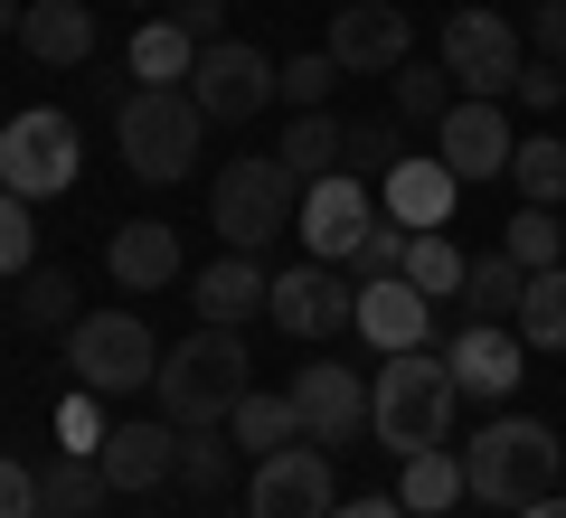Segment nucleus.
<instances>
[{
  "mask_svg": "<svg viewBox=\"0 0 566 518\" xmlns=\"http://www.w3.org/2000/svg\"><path fill=\"white\" fill-rule=\"evenodd\" d=\"M453 405H463L453 368L434 359V349H397V359L368 378V434H378L397 462H406V453H444Z\"/></svg>",
  "mask_w": 566,
  "mask_h": 518,
  "instance_id": "f257e3e1",
  "label": "nucleus"
},
{
  "mask_svg": "<svg viewBox=\"0 0 566 518\" xmlns=\"http://www.w3.org/2000/svg\"><path fill=\"white\" fill-rule=\"evenodd\" d=\"M557 480H566V434H547L538 415H491L472 434V453H463V490L491 499V509H510V518L528 499H547Z\"/></svg>",
  "mask_w": 566,
  "mask_h": 518,
  "instance_id": "f03ea898",
  "label": "nucleus"
},
{
  "mask_svg": "<svg viewBox=\"0 0 566 518\" xmlns=\"http://www.w3.org/2000/svg\"><path fill=\"white\" fill-rule=\"evenodd\" d=\"M199 133L208 114L189 104V85H133V95H114V141H123V170L151 189L189 180L199 170Z\"/></svg>",
  "mask_w": 566,
  "mask_h": 518,
  "instance_id": "7ed1b4c3",
  "label": "nucleus"
},
{
  "mask_svg": "<svg viewBox=\"0 0 566 518\" xmlns=\"http://www.w3.org/2000/svg\"><path fill=\"white\" fill-rule=\"evenodd\" d=\"M245 378H255V368H245V339L237 330H218V320H199V330L189 339H170V359H161V405H170V424H227L237 415V397H245Z\"/></svg>",
  "mask_w": 566,
  "mask_h": 518,
  "instance_id": "20e7f679",
  "label": "nucleus"
},
{
  "mask_svg": "<svg viewBox=\"0 0 566 518\" xmlns=\"http://www.w3.org/2000/svg\"><path fill=\"white\" fill-rule=\"evenodd\" d=\"M293 208H303V180L283 170V151H237L208 189V226L237 255H264L274 236H293Z\"/></svg>",
  "mask_w": 566,
  "mask_h": 518,
  "instance_id": "39448f33",
  "label": "nucleus"
},
{
  "mask_svg": "<svg viewBox=\"0 0 566 518\" xmlns=\"http://www.w3.org/2000/svg\"><path fill=\"white\" fill-rule=\"evenodd\" d=\"M66 368H76L85 397H133V387L161 378V339L142 311H85L66 330Z\"/></svg>",
  "mask_w": 566,
  "mask_h": 518,
  "instance_id": "423d86ee",
  "label": "nucleus"
},
{
  "mask_svg": "<svg viewBox=\"0 0 566 518\" xmlns=\"http://www.w3.org/2000/svg\"><path fill=\"white\" fill-rule=\"evenodd\" d=\"M0 189L10 199H57V189H76V123L48 114V104H29V114L0 123Z\"/></svg>",
  "mask_w": 566,
  "mask_h": 518,
  "instance_id": "0eeeda50",
  "label": "nucleus"
},
{
  "mask_svg": "<svg viewBox=\"0 0 566 518\" xmlns=\"http://www.w3.org/2000/svg\"><path fill=\"white\" fill-rule=\"evenodd\" d=\"M368 226H378V199H368L359 170H322V180H303L293 236H303V255H312V264H349Z\"/></svg>",
  "mask_w": 566,
  "mask_h": 518,
  "instance_id": "6e6552de",
  "label": "nucleus"
},
{
  "mask_svg": "<svg viewBox=\"0 0 566 518\" xmlns=\"http://www.w3.org/2000/svg\"><path fill=\"white\" fill-rule=\"evenodd\" d=\"M520 29L501 20V10H453L444 20V76L463 85V95H482V104H501L510 85H520Z\"/></svg>",
  "mask_w": 566,
  "mask_h": 518,
  "instance_id": "1a4fd4ad",
  "label": "nucleus"
},
{
  "mask_svg": "<svg viewBox=\"0 0 566 518\" xmlns=\"http://www.w3.org/2000/svg\"><path fill=\"white\" fill-rule=\"evenodd\" d=\"M264 320H274V330H293V339L359 330V274H349V264H293V274H274Z\"/></svg>",
  "mask_w": 566,
  "mask_h": 518,
  "instance_id": "9d476101",
  "label": "nucleus"
},
{
  "mask_svg": "<svg viewBox=\"0 0 566 518\" xmlns=\"http://www.w3.org/2000/svg\"><path fill=\"white\" fill-rule=\"evenodd\" d=\"M340 490H331V453L322 443H283L245 472V518H331Z\"/></svg>",
  "mask_w": 566,
  "mask_h": 518,
  "instance_id": "9b49d317",
  "label": "nucleus"
},
{
  "mask_svg": "<svg viewBox=\"0 0 566 518\" xmlns=\"http://www.w3.org/2000/svg\"><path fill=\"white\" fill-rule=\"evenodd\" d=\"M274 76H283V66L264 57V47L218 39V47H199V66H189V104H199L208 123H245V114L274 104Z\"/></svg>",
  "mask_w": 566,
  "mask_h": 518,
  "instance_id": "f8f14e48",
  "label": "nucleus"
},
{
  "mask_svg": "<svg viewBox=\"0 0 566 518\" xmlns=\"http://www.w3.org/2000/svg\"><path fill=\"white\" fill-rule=\"evenodd\" d=\"M322 47H331V66H340V76H397V66L416 57V29H406L397 0H340Z\"/></svg>",
  "mask_w": 566,
  "mask_h": 518,
  "instance_id": "ddd939ff",
  "label": "nucleus"
},
{
  "mask_svg": "<svg viewBox=\"0 0 566 518\" xmlns=\"http://www.w3.org/2000/svg\"><path fill=\"white\" fill-rule=\"evenodd\" d=\"M283 397H293V415H303V443H322V453H340V443L368 434V378H349L340 359H312Z\"/></svg>",
  "mask_w": 566,
  "mask_h": 518,
  "instance_id": "4468645a",
  "label": "nucleus"
},
{
  "mask_svg": "<svg viewBox=\"0 0 566 518\" xmlns=\"http://www.w3.org/2000/svg\"><path fill=\"white\" fill-rule=\"evenodd\" d=\"M510 123H501V104H482V95H463L444 123H434V160H444L463 189H482V180H510Z\"/></svg>",
  "mask_w": 566,
  "mask_h": 518,
  "instance_id": "2eb2a0df",
  "label": "nucleus"
},
{
  "mask_svg": "<svg viewBox=\"0 0 566 518\" xmlns=\"http://www.w3.org/2000/svg\"><path fill=\"white\" fill-rule=\"evenodd\" d=\"M444 368H453V387H463V397H510V387H520V368H528V339L510 330V320H463V330H453V349H444Z\"/></svg>",
  "mask_w": 566,
  "mask_h": 518,
  "instance_id": "dca6fc26",
  "label": "nucleus"
},
{
  "mask_svg": "<svg viewBox=\"0 0 566 518\" xmlns=\"http://www.w3.org/2000/svg\"><path fill=\"white\" fill-rule=\"evenodd\" d=\"M95 462H104V490H161L170 472H180V424H104V443H95Z\"/></svg>",
  "mask_w": 566,
  "mask_h": 518,
  "instance_id": "f3484780",
  "label": "nucleus"
},
{
  "mask_svg": "<svg viewBox=\"0 0 566 518\" xmlns=\"http://www.w3.org/2000/svg\"><path fill=\"white\" fill-rule=\"evenodd\" d=\"M104 274H114L123 293H170V283L189 274L180 226H170V218H133V226H114V245H104Z\"/></svg>",
  "mask_w": 566,
  "mask_h": 518,
  "instance_id": "a211bd4d",
  "label": "nucleus"
},
{
  "mask_svg": "<svg viewBox=\"0 0 566 518\" xmlns=\"http://www.w3.org/2000/svg\"><path fill=\"white\" fill-rule=\"evenodd\" d=\"M189 302H199V320L237 330V320H255L264 302H274V274H264V255H237V245H227L218 264H199V274H189Z\"/></svg>",
  "mask_w": 566,
  "mask_h": 518,
  "instance_id": "6ab92c4d",
  "label": "nucleus"
},
{
  "mask_svg": "<svg viewBox=\"0 0 566 518\" xmlns=\"http://www.w3.org/2000/svg\"><path fill=\"white\" fill-rule=\"evenodd\" d=\"M453 199H463V180H453L434 151H406L397 170L378 180V208H387L397 226H453Z\"/></svg>",
  "mask_w": 566,
  "mask_h": 518,
  "instance_id": "aec40b11",
  "label": "nucleus"
},
{
  "mask_svg": "<svg viewBox=\"0 0 566 518\" xmlns=\"http://www.w3.org/2000/svg\"><path fill=\"white\" fill-rule=\"evenodd\" d=\"M359 339H378V359H397V349H424V339H434V302H424L406 274L359 283Z\"/></svg>",
  "mask_w": 566,
  "mask_h": 518,
  "instance_id": "412c9836",
  "label": "nucleus"
},
{
  "mask_svg": "<svg viewBox=\"0 0 566 518\" xmlns=\"http://www.w3.org/2000/svg\"><path fill=\"white\" fill-rule=\"evenodd\" d=\"M20 47L39 66H95V0H29Z\"/></svg>",
  "mask_w": 566,
  "mask_h": 518,
  "instance_id": "4be33fe9",
  "label": "nucleus"
},
{
  "mask_svg": "<svg viewBox=\"0 0 566 518\" xmlns=\"http://www.w3.org/2000/svg\"><path fill=\"white\" fill-rule=\"evenodd\" d=\"M227 434H237V453H283V443H303V415H293V397L283 387H245L237 415H227Z\"/></svg>",
  "mask_w": 566,
  "mask_h": 518,
  "instance_id": "5701e85b",
  "label": "nucleus"
},
{
  "mask_svg": "<svg viewBox=\"0 0 566 518\" xmlns=\"http://www.w3.org/2000/svg\"><path fill=\"white\" fill-rule=\"evenodd\" d=\"M397 499H406V518H444L453 499H463V453H406L397 462Z\"/></svg>",
  "mask_w": 566,
  "mask_h": 518,
  "instance_id": "b1692460",
  "label": "nucleus"
},
{
  "mask_svg": "<svg viewBox=\"0 0 566 518\" xmlns=\"http://www.w3.org/2000/svg\"><path fill=\"white\" fill-rule=\"evenodd\" d=\"M189 66H199V39L180 20H142L133 29V76L142 85H189Z\"/></svg>",
  "mask_w": 566,
  "mask_h": 518,
  "instance_id": "393cba45",
  "label": "nucleus"
},
{
  "mask_svg": "<svg viewBox=\"0 0 566 518\" xmlns=\"http://www.w3.org/2000/svg\"><path fill=\"white\" fill-rule=\"evenodd\" d=\"M463 274H472V264H463V245H453L444 226H416V236H406V283H416L424 302H453Z\"/></svg>",
  "mask_w": 566,
  "mask_h": 518,
  "instance_id": "a878e982",
  "label": "nucleus"
},
{
  "mask_svg": "<svg viewBox=\"0 0 566 518\" xmlns=\"http://www.w3.org/2000/svg\"><path fill=\"white\" fill-rule=\"evenodd\" d=\"M274 151H283V170H293V180H322V170H340V160H349V123L293 114V133H283Z\"/></svg>",
  "mask_w": 566,
  "mask_h": 518,
  "instance_id": "bb28decb",
  "label": "nucleus"
},
{
  "mask_svg": "<svg viewBox=\"0 0 566 518\" xmlns=\"http://www.w3.org/2000/svg\"><path fill=\"white\" fill-rule=\"evenodd\" d=\"M510 180H520L528 208H566V133H528L510 151Z\"/></svg>",
  "mask_w": 566,
  "mask_h": 518,
  "instance_id": "cd10ccee",
  "label": "nucleus"
},
{
  "mask_svg": "<svg viewBox=\"0 0 566 518\" xmlns=\"http://www.w3.org/2000/svg\"><path fill=\"white\" fill-rule=\"evenodd\" d=\"M510 330L528 339V349H566V264H547V274H528V293H520V320Z\"/></svg>",
  "mask_w": 566,
  "mask_h": 518,
  "instance_id": "c85d7f7f",
  "label": "nucleus"
},
{
  "mask_svg": "<svg viewBox=\"0 0 566 518\" xmlns=\"http://www.w3.org/2000/svg\"><path fill=\"white\" fill-rule=\"evenodd\" d=\"M520 293H528V264H510V255H472V274H463L472 320H520Z\"/></svg>",
  "mask_w": 566,
  "mask_h": 518,
  "instance_id": "c756f323",
  "label": "nucleus"
},
{
  "mask_svg": "<svg viewBox=\"0 0 566 518\" xmlns=\"http://www.w3.org/2000/svg\"><path fill=\"white\" fill-rule=\"evenodd\" d=\"M10 311H20V330H76V283H66L57 264H29Z\"/></svg>",
  "mask_w": 566,
  "mask_h": 518,
  "instance_id": "7c9ffc66",
  "label": "nucleus"
},
{
  "mask_svg": "<svg viewBox=\"0 0 566 518\" xmlns=\"http://www.w3.org/2000/svg\"><path fill=\"white\" fill-rule=\"evenodd\" d=\"M387 85H397V123H444L453 104H463V85L444 76V57H434V66H416V57H406Z\"/></svg>",
  "mask_w": 566,
  "mask_h": 518,
  "instance_id": "2f4dec72",
  "label": "nucleus"
},
{
  "mask_svg": "<svg viewBox=\"0 0 566 518\" xmlns=\"http://www.w3.org/2000/svg\"><path fill=\"white\" fill-rule=\"evenodd\" d=\"M501 255H510V264H528V274L566 264V226H557V208H520V218L501 226Z\"/></svg>",
  "mask_w": 566,
  "mask_h": 518,
  "instance_id": "473e14b6",
  "label": "nucleus"
},
{
  "mask_svg": "<svg viewBox=\"0 0 566 518\" xmlns=\"http://www.w3.org/2000/svg\"><path fill=\"white\" fill-rule=\"evenodd\" d=\"M39 490H48V509L85 518V509L104 499V462H95V453H57V462H39Z\"/></svg>",
  "mask_w": 566,
  "mask_h": 518,
  "instance_id": "72a5a7b5",
  "label": "nucleus"
},
{
  "mask_svg": "<svg viewBox=\"0 0 566 518\" xmlns=\"http://www.w3.org/2000/svg\"><path fill=\"white\" fill-rule=\"evenodd\" d=\"M340 85V66H331V47H312V57H283L274 76V104H293V114H322V95Z\"/></svg>",
  "mask_w": 566,
  "mask_h": 518,
  "instance_id": "f704fd0d",
  "label": "nucleus"
},
{
  "mask_svg": "<svg viewBox=\"0 0 566 518\" xmlns=\"http://www.w3.org/2000/svg\"><path fill=\"white\" fill-rule=\"evenodd\" d=\"M227 453L237 443H218V424H189L180 434V480L189 490H227Z\"/></svg>",
  "mask_w": 566,
  "mask_h": 518,
  "instance_id": "c9c22d12",
  "label": "nucleus"
},
{
  "mask_svg": "<svg viewBox=\"0 0 566 518\" xmlns=\"http://www.w3.org/2000/svg\"><path fill=\"white\" fill-rule=\"evenodd\" d=\"M406 236H416V226L378 218V226L359 236V255H349V274H359V283H387V274H406Z\"/></svg>",
  "mask_w": 566,
  "mask_h": 518,
  "instance_id": "e433bc0d",
  "label": "nucleus"
},
{
  "mask_svg": "<svg viewBox=\"0 0 566 518\" xmlns=\"http://www.w3.org/2000/svg\"><path fill=\"white\" fill-rule=\"evenodd\" d=\"M39 264V226H29V199L0 189V274H29Z\"/></svg>",
  "mask_w": 566,
  "mask_h": 518,
  "instance_id": "4c0bfd02",
  "label": "nucleus"
},
{
  "mask_svg": "<svg viewBox=\"0 0 566 518\" xmlns=\"http://www.w3.org/2000/svg\"><path fill=\"white\" fill-rule=\"evenodd\" d=\"M39 509H48V490H39V462L0 453V518H39Z\"/></svg>",
  "mask_w": 566,
  "mask_h": 518,
  "instance_id": "58836bf2",
  "label": "nucleus"
},
{
  "mask_svg": "<svg viewBox=\"0 0 566 518\" xmlns=\"http://www.w3.org/2000/svg\"><path fill=\"white\" fill-rule=\"evenodd\" d=\"M397 133H387V123H349V160H340V170H378V180H387V170H397Z\"/></svg>",
  "mask_w": 566,
  "mask_h": 518,
  "instance_id": "ea45409f",
  "label": "nucleus"
},
{
  "mask_svg": "<svg viewBox=\"0 0 566 518\" xmlns=\"http://www.w3.org/2000/svg\"><path fill=\"white\" fill-rule=\"evenodd\" d=\"M510 95H520L528 114H557V104H566V76H557V66L538 57V66H520V85H510Z\"/></svg>",
  "mask_w": 566,
  "mask_h": 518,
  "instance_id": "a19ab883",
  "label": "nucleus"
},
{
  "mask_svg": "<svg viewBox=\"0 0 566 518\" xmlns=\"http://www.w3.org/2000/svg\"><path fill=\"white\" fill-rule=\"evenodd\" d=\"M170 20H180L199 47H218L227 39V0H170Z\"/></svg>",
  "mask_w": 566,
  "mask_h": 518,
  "instance_id": "79ce46f5",
  "label": "nucleus"
},
{
  "mask_svg": "<svg viewBox=\"0 0 566 518\" xmlns=\"http://www.w3.org/2000/svg\"><path fill=\"white\" fill-rule=\"evenodd\" d=\"M528 39H538L547 66H566V0H538V10H528Z\"/></svg>",
  "mask_w": 566,
  "mask_h": 518,
  "instance_id": "37998d69",
  "label": "nucleus"
},
{
  "mask_svg": "<svg viewBox=\"0 0 566 518\" xmlns=\"http://www.w3.org/2000/svg\"><path fill=\"white\" fill-rule=\"evenodd\" d=\"M66 443H76V453H95V443H104L95 434V405H66Z\"/></svg>",
  "mask_w": 566,
  "mask_h": 518,
  "instance_id": "c03bdc74",
  "label": "nucleus"
},
{
  "mask_svg": "<svg viewBox=\"0 0 566 518\" xmlns=\"http://www.w3.org/2000/svg\"><path fill=\"white\" fill-rule=\"evenodd\" d=\"M331 518H406V499H340Z\"/></svg>",
  "mask_w": 566,
  "mask_h": 518,
  "instance_id": "a18cd8bd",
  "label": "nucleus"
},
{
  "mask_svg": "<svg viewBox=\"0 0 566 518\" xmlns=\"http://www.w3.org/2000/svg\"><path fill=\"white\" fill-rule=\"evenodd\" d=\"M520 518H566V490H547V499H528Z\"/></svg>",
  "mask_w": 566,
  "mask_h": 518,
  "instance_id": "49530a36",
  "label": "nucleus"
},
{
  "mask_svg": "<svg viewBox=\"0 0 566 518\" xmlns=\"http://www.w3.org/2000/svg\"><path fill=\"white\" fill-rule=\"evenodd\" d=\"M20 10H29V0H0V39H10V29H20Z\"/></svg>",
  "mask_w": 566,
  "mask_h": 518,
  "instance_id": "de8ad7c7",
  "label": "nucleus"
},
{
  "mask_svg": "<svg viewBox=\"0 0 566 518\" xmlns=\"http://www.w3.org/2000/svg\"><path fill=\"white\" fill-rule=\"evenodd\" d=\"M39 518H66V509H39Z\"/></svg>",
  "mask_w": 566,
  "mask_h": 518,
  "instance_id": "09e8293b",
  "label": "nucleus"
},
{
  "mask_svg": "<svg viewBox=\"0 0 566 518\" xmlns=\"http://www.w3.org/2000/svg\"><path fill=\"white\" fill-rule=\"evenodd\" d=\"M331 10H340V0H331Z\"/></svg>",
  "mask_w": 566,
  "mask_h": 518,
  "instance_id": "8fccbe9b",
  "label": "nucleus"
}]
</instances>
